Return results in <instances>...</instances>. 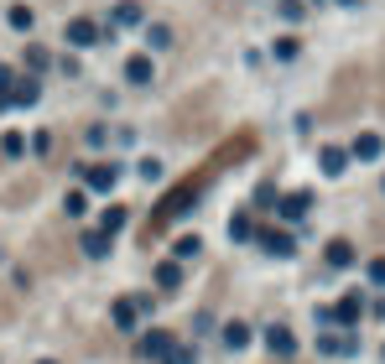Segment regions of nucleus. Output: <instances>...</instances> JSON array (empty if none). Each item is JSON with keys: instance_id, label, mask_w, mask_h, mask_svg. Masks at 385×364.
I'll return each mask as SVG.
<instances>
[{"instance_id": "obj_1", "label": "nucleus", "mask_w": 385, "mask_h": 364, "mask_svg": "<svg viewBox=\"0 0 385 364\" xmlns=\"http://www.w3.org/2000/svg\"><path fill=\"white\" fill-rule=\"evenodd\" d=\"M250 151H255V130H234L229 141L219 146L214 156H203L198 161V172H188L182 182H172L162 198H156V208H151V224H146V234H162V229L172 224V219H182V213H193V203L203 198V187L219 177L224 167H234V161H245Z\"/></svg>"}, {"instance_id": "obj_2", "label": "nucleus", "mask_w": 385, "mask_h": 364, "mask_svg": "<svg viewBox=\"0 0 385 364\" xmlns=\"http://www.w3.org/2000/svg\"><path fill=\"white\" fill-rule=\"evenodd\" d=\"M360 104H365V68H360V63H343V68L334 73V84H328L323 115L328 120H354Z\"/></svg>"}, {"instance_id": "obj_3", "label": "nucleus", "mask_w": 385, "mask_h": 364, "mask_svg": "<svg viewBox=\"0 0 385 364\" xmlns=\"http://www.w3.org/2000/svg\"><path fill=\"white\" fill-rule=\"evenodd\" d=\"M203 104H214V89H203V94H193V99H182L177 110H172V125H177V136H193V120Z\"/></svg>"}, {"instance_id": "obj_4", "label": "nucleus", "mask_w": 385, "mask_h": 364, "mask_svg": "<svg viewBox=\"0 0 385 364\" xmlns=\"http://www.w3.org/2000/svg\"><path fill=\"white\" fill-rule=\"evenodd\" d=\"M115 177H120V172H115L110 161H99V167H84V182L94 187V193H110V187H115Z\"/></svg>"}, {"instance_id": "obj_5", "label": "nucleus", "mask_w": 385, "mask_h": 364, "mask_svg": "<svg viewBox=\"0 0 385 364\" xmlns=\"http://www.w3.org/2000/svg\"><path fill=\"white\" fill-rule=\"evenodd\" d=\"M141 354H146V359H167V354H172V333H146V339H141Z\"/></svg>"}, {"instance_id": "obj_6", "label": "nucleus", "mask_w": 385, "mask_h": 364, "mask_svg": "<svg viewBox=\"0 0 385 364\" xmlns=\"http://www.w3.org/2000/svg\"><path fill=\"white\" fill-rule=\"evenodd\" d=\"M323 322H360V296H343L334 313H323Z\"/></svg>"}, {"instance_id": "obj_7", "label": "nucleus", "mask_w": 385, "mask_h": 364, "mask_svg": "<svg viewBox=\"0 0 385 364\" xmlns=\"http://www.w3.org/2000/svg\"><path fill=\"white\" fill-rule=\"evenodd\" d=\"M94 37H99V32H94V21H84V16L68 21V42H73V47H89Z\"/></svg>"}, {"instance_id": "obj_8", "label": "nucleus", "mask_w": 385, "mask_h": 364, "mask_svg": "<svg viewBox=\"0 0 385 364\" xmlns=\"http://www.w3.org/2000/svg\"><path fill=\"white\" fill-rule=\"evenodd\" d=\"M265 344H271V354H297V339H291V328H271V333H265Z\"/></svg>"}, {"instance_id": "obj_9", "label": "nucleus", "mask_w": 385, "mask_h": 364, "mask_svg": "<svg viewBox=\"0 0 385 364\" xmlns=\"http://www.w3.org/2000/svg\"><path fill=\"white\" fill-rule=\"evenodd\" d=\"M308 208H313V193H286V198H282V213H286V219H302Z\"/></svg>"}, {"instance_id": "obj_10", "label": "nucleus", "mask_w": 385, "mask_h": 364, "mask_svg": "<svg viewBox=\"0 0 385 364\" xmlns=\"http://www.w3.org/2000/svg\"><path fill=\"white\" fill-rule=\"evenodd\" d=\"M260 245L271 250V255H291V234H282V229H265V234H260Z\"/></svg>"}, {"instance_id": "obj_11", "label": "nucleus", "mask_w": 385, "mask_h": 364, "mask_svg": "<svg viewBox=\"0 0 385 364\" xmlns=\"http://www.w3.org/2000/svg\"><path fill=\"white\" fill-rule=\"evenodd\" d=\"M343 167H349V151H343V146H323V172H334V177H339Z\"/></svg>"}, {"instance_id": "obj_12", "label": "nucleus", "mask_w": 385, "mask_h": 364, "mask_svg": "<svg viewBox=\"0 0 385 364\" xmlns=\"http://www.w3.org/2000/svg\"><path fill=\"white\" fill-rule=\"evenodd\" d=\"M177 281H182V271H177V261L156 265V287H162V291H172V287H177Z\"/></svg>"}, {"instance_id": "obj_13", "label": "nucleus", "mask_w": 385, "mask_h": 364, "mask_svg": "<svg viewBox=\"0 0 385 364\" xmlns=\"http://www.w3.org/2000/svg\"><path fill=\"white\" fill-rule=\"evenodd\" d=\"M354 261V245L349 239H334V245H328V265H349Z\"/></svg>"}, {"instance_id": "obj_14", "label": "nucleus", "mask_w": 385, "mask_h": 364, "mask_svg": "<svg viewBox=\"0 0 385 364\" xmlns=\"http://www.w3.org/2000/svg\"><path fill=\"white\" fill-rule=\"evenodd\" d=\"M84 250L94 255V261H104V255H110V234H99V229H94V234H84Z\"/></svg>"}, {"instance_id": "obj_15", "label": "nucleus", "mask_w": 385, "mask_h": 364, "mask_svg": "<svg viewBox=\"0 0 385 364\" xmlns=\"http://www.w3.org/2000/svg\"><path fill=\"white\" fill-rule=\"evenodd\" d=\"M224 344H229V349H245V344H250V328H245V322H229V328H224Z\"/></svg>"}, {"instance_id": "obj_16", "label": "nucleus", "mask_w": 385, "mask_h": 364, "mask_svg": "<svg viewBox=\"0 0 385 364\" xmlns=\"http://www.w3.org/2000/svg\"><path fill=\"white\" fill-rule=\"evenodd\" d=\"M354 156L375 161V156H380V136H360V141H354Z\"/></svg>"}, {"instance_id": "obj_17", "label": "nucleus", "mask_w": 385, "mask_h": 364, "mask_svg": "<svg viewBox=\"0 0 385 364\" xmlns=\"http://www.w3.org/2000/svg\"><path fill=\"white\" fill-rule=\"evenodd\" d=\"M115 328H136V302H115Z\"/></svg>"}, {"instance_id": "obj_18", "label": "nucleus", "mask_w": 385, "mask_h": 364, "mask_svg": "<svg viewBox=\"0 0 385 364\" xmlns=\"http://www.w3.org/2000/svg\"><path fill=\"white\" fill-rule=\"evenodd\" d=\"M11 99H16V104H32V99H37V78H21V84L11 89Z\"/></svg>"}, {"instance_id": "obj_19", "label": "nucleus", "mask_w": 385, "mask_h": 364, "mask_svg": "<svg viewBox=\"0 0 385 364\" xmlns=\"http://www.w3.org/2000/svg\"><path fill=\"white\" fill-rule=\"evenodd\" d=\"M125 78H136V84H146V78H151V63H146V58H130V63H125Z\"/></svg>"}, {"instance_id": "obj_20", "label": "nucleus", "mask_w": 385, "mask_h": 364, "mask_svg": "<svg viewBox=\"0 0 385 364\" xmlns=\"http://www.w3.org/2000/svg\"><path fill=\"white\" fill-rule=\"evenodd\" d=\"M115 229H125V208H110V213H104L99 234H115Z\"/></svg>"}, {"instance_id": "obj_21", "label": "nucleus", "mask_w": 385, "mask_h": 364, "mask_svg": "<svg viewBox=\"0 0 385 364\" xmlns=\"http://www.w3.org/2000/svg\"><path fill=\"white\" fill-rule=\"evenodd\" d=\"M323 354H354V339H323Z\"/></svg>"}, {"instance_id": "obj_22", "label": "nucleus", "mask_w": 385, "mask_h": 364, "mask_svg": "<svg viewBox=\"0 0 385 364\" xmlns=\"http://www.w3.org/2000/svg\"><path fill=\"white\" fill-rule=\"evenodd\" d=\"M115 21H125V26L141 21V6H136V0H130V6H115Z\"/></svg>"}, {"instance_id": "obj_23", "label": "nucleus", "mask_w": 385, "mask_h": 364, "mask_svg": "<svg viewBox=\"0 0 385 364\" xmlns=\"http://www.w3.org/2000/svg\"><path fill=\"white\" fill-rule=\"evenodd\" d=\"M11 26H32V11H26V6H11Z\"/></svg>"}, {"instance_id": "obj_24", "label": "nucleus", "mask_w": 385, "mask_h": 364, "mask_svg": "<svg viewBox=\"0 0 385 364\" xmlns=\"http://www.w3.org/2000/svg\"><path fill=\"white\" fill-rule=\"evenodd\" d=\"M151 47H172V32H167V26H151Z\"/></svg>"}, {"instance_id": "obj_25", "label": "nucleus", "mask_w": 385, "mask_h": 364, "mask_svg": "<svg viewBox=\"0 0 385 364\" xmlns=\"http://www.w3.org/2000/svg\"><path fill=\"white\" fill-rule=\"evenodd\" d=\"M380 115H385V52H380Z\"/></svg>"}, {"instance_id": "obj_26", "label": "nucleus", "mask_w": 385, "mask_h": 364, "mask_svg": "<svg viewBox=\"0 0 385 364\" xmlns=\"http://www.w3.org/2000/svg\"><path fill=\"white\" fill-rule=\"evenodd\" d=\"M370 276H375L380 287H385V261H375V265H370Z\"/></svg>"}]
</instances>
